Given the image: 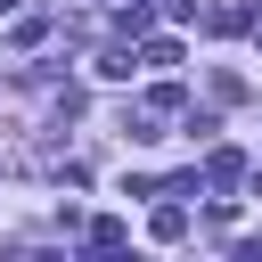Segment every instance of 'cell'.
<instances>
[{
  "label": "cell",
  "mask_w": 262,
  "mask_h": 262,
  "mask_svg": "<svg viewBox=\"0 0 262 262\" xmlns=\"http://www.w3.org/2000/svg\"><path fill=\"white\" fill-rule=\"evenodd\" d=\"M254 16H262V8H254V0H229V8H213V16H205V25H213V33H246V25H254Z\"/></svg>",
  "instance_id": "cell-2"
},
{
  "label": "cell",
  "mask_w": 262,
  "mask_h": 262,
  "mask_svg": "<svg viewBox=\"0 0 262 262\" xmlns=\"http://www.w3.org/2000/svg\"><path fill=\"white\" fill-rule=\"evenodd\" d=\"M147 229H156V237H164V246H172V237H180V229H188V205H156V221H147Z\"/></svg>",
  "instance_id": "cell-3"
},
{
  "label": "cell",
  "mask_w": 262,
  "mask_h": 262,
  "mask_svg": "<svg viewBox=\"0 0 262 262\" xmlns=\"http://www.w3.org/2000/svg\"><path fill=\"white\" fill-rule=\"evenodd\" d=\"M237 180H246V156L237 147H213L205 156V188H237Z\"/></svg>",
  "instance_id": "cell-1"
},
{
  "label": "cell",
  "mask_w": 262,
  "mask_h": 262,
  "mask_svg": "<svg viewBox=\"0 0 262 262\" xmlns=\"http://www.w3.org/2000/svg\"><path fill=\"white\" fill-rule=\"evenodd\" d=\"M8 8H16V0H0V16H8Z\"/></svg>",
  "instance_id": "cell-4"
}]
</instances>
